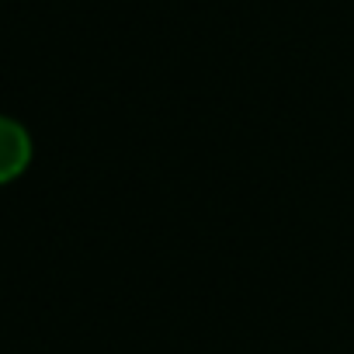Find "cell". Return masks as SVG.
Wrapping results in <instances>:
<instances>
[{"label": "cell", "mask_w": 354, "mask_h": 354, "mask_svg": "<svg viewBox=\"0 0 354 354\" xmlns=\"http://www.w3.org/2000/svg\"><path fill=\"white\" fill-rule=\"evenodd\" d=\"M28 160H32V139H28L25 125L0 115V185L15 181L28 167Z\"/></svg>", "instance_id": "1"}]
</instances>
